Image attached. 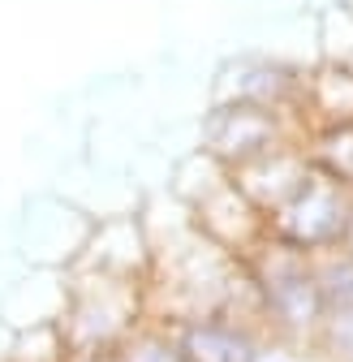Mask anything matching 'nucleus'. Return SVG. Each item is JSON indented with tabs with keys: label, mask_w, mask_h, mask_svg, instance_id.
Returning <instances> with one entry per match:
<instances>
[{
	"label": "nucleus",
	"mask_w": 353,
	"mask_h": 362,
	"mask_svg": "<svg viewBox=\"0 0 353 362\" xmlns=\"http://www.w3.org/2000/svg\"><path fill=\"white\" fill-rule=\"evenodd\" d=\"M241 263L250 276L254 315L268 328L272 345L285 354H306L315 345L323 315H328L323 293H319V276H315V259L263 238Z\"/></svg>",
	"instance_id": "1"
},
{
	"label": "nucleus",
	"mask_w": 353,
	"mask_h": 362,
	"mask_svg": "<svg viewBox=\"0 0 353 362\" xmlns=\"http://www.w3.org/2000/svg\"><path fill=\"white\" fill-rule=\"evenodd\" d=\"M143 320H151L147 281L100 276L86 267L65 272V310L56 328L65 337L69 362H108V354Z\"/></svg>",
	"instance_id": "2"
},
{
	"label": "nucleus",
	"mask_w": 353,
	"mask_h": 362,
	"mask_svg": "<svg viewBox=\"0 0 353 362\" xmlns=\"http://www.w3.org/2000/svg\"><path fill=\"white\" fill-rule=\"evenodd\" d=\"M353 229V190L311 168L301 186L268 216V238L297 255H328L340 250Z\"/></svg>",
	"instance_id": "3"
},
{
	"label": "nucleus",
	"mask_w": 353,
	"mask_h": 362,
	"mask_svg": "<svg viewBox=\"0 0 353 362\" xmlns=\"http://www.w3.org/2000/svg\"><path fill=\"white\" fill-rule=\"evenodd\" d=\"M306 139V121L272 108H250V104H211L198 121V151H207L215 164L229 173L246 168L250 160L268 156L285 143Z\"/></svg>",
	"instance_id": "4"
},
{
	"label": "nucleus",
	"mask_w": 353,
	"mask_h": 362,
	"mask_svg": "<svg viewBox=\"0 0 353 362\" xmlns=\"http://www.w3.org/2000/svg\"><path fill=\"white\" fill-rule=\"evenodd\" d=\"M306 69L311 65L289 61L280 52H237L215 69L211 104H250V108L301 117Z\"/></svg>",
	"instance_id": "5"
},
{
	"label": "nucleus",
	"mask_w": 353,
	"mask_h": 362,
	"mask_svg": "<svg viewBox=\"0 0 353 362\" xmlns=\"http://www.w3.org/2000/svg\"><path fill=\"white\" fill-rule=\"evenodd\" d=\"M86 229H91V216H86L73 199L61 194H30L22 203L18 216V246L30 259V267H56L69 272L78 263V250L86 242Z\"/></svg>",
	"instance_id": "6"
},
{
	"label": "nucleus",
	"mask_w": 353,
	"mask_h": 362,
	"mask_svg": "<svg viewBox=\"0 0 353 362\" xmlns=\"http://www.w3.org/2000/svg\"><path fill=\"white\" fill-rule=\"evenodd\" d=\"M186 362H258L272 354V337L254 310H203L172 324Z\"/></svg>",
	"instance_id": "7"
},
{
	"label": "nucleus",
	"mask_w": 353,
	"mask_h": 362,
	"mask_svg": "<svg viewBox=\"0 0 353 362\" xmlns=\"http://www.w3.org/2000/svg\"><path fill=\"white\" fill-rule=\"evenodd\" d=\"M151 233L143 224V211H112V216H95L86 242L78 250L73 267L100 272V276H121V281H147L151 276Z\"/></svg>",
	"instance_id": "8"
},
{
	"label": "nucleus",
	"mask_w": 353,
	"mask_h": 362,
	"mask_svg": "<svg viewBox=\"0 0 353 362\" xmlns=\"http://www.w3.org/2000/svg\"><path fill=\"white\" fill-rule=\"evenodd\" d=\"M190 211H194L198 233H203L207 242H215L220 250L237 255V259H246L263 238H268V216H263V211L237 190L233 173L220 181L215 190H207Z\"/></svg>",
	"instance_id": "9"
},
{
	"label": "nucleus",
	"mask_w": 353,
	"mask_h": 362,
	"mask_svg": "<svg viewBox=\"0 0 353 362\" xmlns=\"http://www.w3.org/2000/svg\"><path fill=\"white\" fill-rule=\"evenodd\" d=\"M315 164H311V156H306V139H297V143H285V147H276V151H268V156H258V160H250L246 168H237L233 173V181H237V190L263 211V216H272L301 181H306V173H311Z\"/></svg>",
	"instance_id": "10"
},
{
	"label": "nucleus",
	"mask_w": 353,
	"mask_h": 362,
	"mask_svg": "<svg viewBox=\"0 0 353 362\" xmlns=\"http://www.w3.org/2000/svg\"><path fill=\"white\" fill-rule=\"evenodd\" d=\"M61 310H65V272L56 267H30V276L9 285V293L0 298V320L13 332L56 324Z\"/></svg>",
	"instance_id": "11"
},
{
	"label": "nucleus",
	"mask_w": 353,
	"mask_h": 362,
	"mask_svg": "<svg viewBox=\"0 0 353 362\" xmlns=\"http://www.w3.org/2000/svg\"><path fill=\"white\" fill-rule=\"evenodd\" d=\"M306 125H345L353 121V69L315 61L306 69V95H301Z\"/></svg>",
	"instance_id": "12"
},
{
	"label": "nucleus",
	"mask_w": 353,
	"mask_h": 362,
	"mask_svg": "<svg viewBox=\"0 0 353 362\" xmlns=\"http://www.w3.org/2000/svg\"><path fill=\"white\" fill-rule=\"evenodd\" d=\"M306 156L319 173L353 190V121L345 125H306Z\"/></svg>",
	"instance_id": "13"
},
{
	"label": "nucleus",
	"mask_w": 353,
	"mask_h": 362,
	"mask_svg": "<svg viewBox=\"0 0 353 362\" xmlns=\"http://www.w3.org/2000/svg\"><path fill=\"white\" fill-rule=\"evenodd\" d=\"M108 362H186V358H181V345H176L172 324H164V320L151 315V320H143L108 354Z\"/></svg>",
	"instance_id": "14"
},
{
	"label": "nucleus",
	"mask_w": 353,
	"mask_h": 362,
	"mask_svg": "<svg viewBox=\"0 0 353 362\" xmlns=\"http://www.w3.org/2000/svg\"><path fill=\"white\" fill-rule=\"evenodd\" d=\"M315 276H319V293H323L328 310H349L353 306V255L345 246L328 250V255H315Z\"/></svg>",
	"instance_id": "15"
},
{
	"label": "nucleus",
	"mask_w": 353,
	"mask_h": 362,
	"mask_svg": "<svg viewBox=\"0 0 353 362\" xmlns=\"http://www.w3.org/2000/svg\"><path fill=\"white\" fill-rule=\"evenodd\" d=\"M5 362H69L61 328L56 324H39V328L13 332V345H9Z\"/></svg>",
	"instance_id": "16"
},
{
	"label": "nucleus",
	"mask_w": 353,
	"mask_h": 362,
	"mask_svg": "<svg viewBox=\"0 0 353 362\" xmlns=\"http://www.w3.org/2000/svg\"><path fill=\"white\" fill-rule=\"evenodd\" d=\"M306 354L315 362H353V306L349 310H328L315 345Z\"/></svg>",
	"instance_id": "17"
},
{
	"label": "nucleus",
	"mask_w": 353,
	"mask_h": 362,
	"mask_svg": "<svg viewBox=\"0 0 353 362\" xmlns=\"http://www.w3.org/2000/svg\"><path fill=\"white\" fill-rule=\"evenodd\" d=\"M353 57V13L336 5L319 18V61H332V65H345Z\"/></svg>",
	"instance_id": "18"
},
{
	"label": "nucleus",
	"mask_w": 353,
	"mask_h": 362,
	"mask_svg": "<svg viewBox=\"0 0 353 362\" xmlns=\"http://www.w3.org/2000/svg\"><path fill=\"white\" fill-rule=\"evenodd\" d=\"M258 362H293V358H289V354H285V349H272V354H263V358H258Z\"/></svg>",
	"instance_id": "19"
},
{
	"label": "nucleus",
	"mask_w": 353,
	"mask_h": 362,
	"mask_svg": "<svg viewBox=\"0 0 353 362\" xmlns=\"http://www.w3.org/2000/svg\"><path fill=\"white\" fill-rule=\"evenodd\" d=\"M345 250H349V255H353V229H349V238H345Z\"/></svg>",
	"instance_id": "20"
},
{
	"label": "nucleus",
	"mask_w": 353,
	"mask_h": 362,
	"mask_svg": "<svg viewBox=\"0 0 353 362\" xmlns=\"http://www.w3.org/2000/svg\"><path fill=\"white\" fill-rule=\"evenodd\" d=\"M340 5H345V9H349V13H353V0H340Z\"/></svg>",
	"instance_id": "21"
},
{
	"label": "nucleus",
	"mask_w": 353,
	"mask_h": 362,
	"mask_svg": "<svg viewBox=\"0 0 353 362\" xmlns=\"http://www.w3.org/2000/svg\"><path fill=\"white\" fill-rule=\"evenodd\" d=\"M345 65H349V69H353V57H349V61H345Z\"/></svg>",
	"instance_id": "22"
}]
</instances>
